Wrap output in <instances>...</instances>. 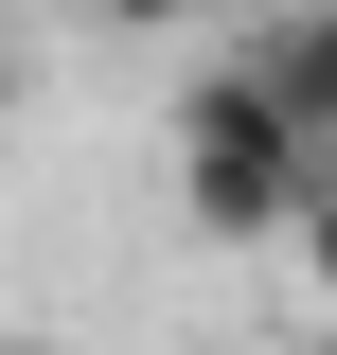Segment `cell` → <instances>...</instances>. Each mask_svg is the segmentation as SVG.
Listing matches in <instances>:
<instances>
[{"label": "cell", "mask_w": 337, "mask_h": 355, "mask_svg": "<svg viewBox=\"0 0 337 355\" xmlns=\"http://www.w3.org/2000/svg\"><path fill=\"white\" fill-rule=\"evenodd\" d=\"M284 249H302V284H320V302H337V160L302 178V231H284Z\"/></svg>", "instance_id": "3"}, {"label": "cell", "mask_w": 337, "mask_h": 355, "mask_svg": "<svg viewBox=\"0 0 337 355\" xmlns=\"http://www.w3.org/2000/svg\"><path fill=\"white\" fill-rule=\"evenodd\" d=\"M107 18H142V36H160V18H196V0H107Z\"/></svg>", "instance_id": "4"}, {"label": "cell", "mask_w": 337, "mask_h": 355, "mask_svg": "<svg viewBox=\"0 0 337 355\" xmlns=\"http://www.w3.org/2000/svg\"><path fill=\"white\" fill-rule=\"evenodd\" d=\"M249 71L284 89V125H302V142H337V0H284V18L249 36Z\"/></svg>", "instance_id": "2"}, {"label": "cell", "mask_w": 337, "mask_h": 355, "mask_svg": "<svg viewBox=\"0 0 337 355\" xmlns=\"http://www.w3.org/2000/svg\"><path fill=\"white\" fill-rule=\"evenodd\" d=\"M0 355H71V338H0Z\"/></svg>", "instance_id": "5"}, {"label": "cell", "mask_w": 337, "mask_h": 355, "mask_svg": "<svg viewBox=\"0 0 337 355\" xmlns=\"http://www.w3.org/2000/svg\"><path fill=\"white\" fill-rule=\"evenodd\" d=\"M160 142H178V214L231 231V249H284V231H302V178L337 160V142H302V125H284V89H266L249 53L178 89V125H160Z\"/></svg>", "instance_id": "1"}]
</instances>
